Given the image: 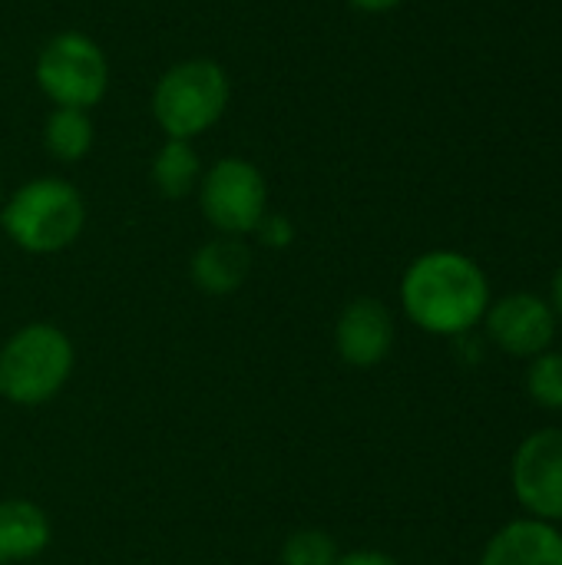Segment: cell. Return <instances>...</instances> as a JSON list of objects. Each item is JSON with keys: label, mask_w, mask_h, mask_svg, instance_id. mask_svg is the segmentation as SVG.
Here are the masks:
<instances>
[{"label": "cell", "mask_w": 562, "mask_h": 565, "mask_svg": "<svg viewBox=\"0 0 562 565\" xmlns=\"http://www.w3.org/2000/svg\"><path fill=\"white\" fill-rule=\"evenodd\" d=\"M490 281L484 268L454 248L417 255L401 278V308L414 328L434 338L470 334L490 308Z\"/></svg>", "instance_id": "cell-1"}, {"label": "cell", "mask_w": 562, "mask_h": 565, "mask_svg": "<svg viewBox=\"0 0 562 565\" xmlns=\"http://www.w3.org/2000/svg\"><path fill=\"white\" fill-rule=\"evenodd\" d=\"M7 238L30 255H56L70 248L86 225V202L79 189L56 175L23 182L0 205Z\"/></svg>", "instance_id": "cell-2"}, {"label": "cell", "mask_w": 562, "mask_h": 565, "mask_svg": "<svg viewBox=\"0 0 562 565\" xmlns=\"http://www.w3.org/2000/svg\"><path fill=\"white\" fill-rule=\"evenodd\" d=\"M232 83L222 63L209 56H192L169 66L152 86V119L166 139H199L229 109Z\"/></svg>", "instance_id": "cell-3"}, {"label": "cell", "mask_w": 562, "mask_h": 565, "mask_svg": "<svg viewBox=\"0 0 562 565\" xmlns=\"http://www.w3.org/2000/svg\"><path fill=\"white\" fill-rule=\"evenodd\" d=\"M73 341L46 321L17 328L0 348V397L17 407L53 401L73 374Z\"/></svg>", "instance_id": "cell-4"}, {"label": "cell", "mask_w": 562, "mask_h": 565, "mask_svg": "<svg viewBox=\"0 0 562 565\" xmlns=\"http://www.w3.org/2000/svg\"><path fill=\"white\" fill-rule=\"evenodd\" d=\"M33 79L53 106L93 109L109 89V60L93 36L63 30L40 46Z\"/></svg>", "instance_id": "cell-5"}, {"label": "cell", "mask_w": 562, "mask_h": 565, "mask_svg": "<svg viewBox=\"0 0 562 565\" xmlns=\"http://www.w3.org/2000/svg\"><path fill=\"white\" fill-rule=\"evenodd\" d=\"M199 209L219 235L245 238L268 212V182L262 169L242 156H225L202 172Z\"/></svg>", "instance_id": "cell-6"}, {"label": "cell", "mask_w": 562, "mask_h": 565, "mask_svg": "<svg viewBox=\"0 0 562 565\" xmlns=\"http://www.w3.org/2000/svg\"><path fill=\"white\" fill-rule=\"evenodd\" d=\"M510 487L520 507L543 523H562V427L533 430L510 460Z\"/></svg>", "instance_id": "cell-7"}, {"label": "cell", "mask_w": 562, "mask_h": 565, "mask_svg": "<svg viewBox=\"0 0 562 565\" xmlns=\"http://www.w3.org/2000/svg\"><path fill=\"white\" fill-rule=\"evenodd\" d=\"M487 338L510 358H537L553 348L556 341V311L547 298L533 291H510L490 301L484 321Z\"/></svg>", "instance_id": "cell-8"}, {"label": "cell", "mask_w": 562, "mask_h": 565, "mask_svg": "<svg viewBox=\"0 0 562 565\" xmlns=\"http://www.w3.org/2000/svg\"><path fill=\"white\" fill-rule=\"evenodd\" d=\"M335 348L351 367H378L394 348V315L378 298H354L335 324Z\"/></svg>", "instance_id": "cell-9"}, {"label": "cell", "mask_w": 562, "mask_h": 565, "mask_svg": "<svg viewBox=\"0 0 562 565\" xmlns=\"http://www.w3.org/2000/svg\"><path fill=\"white\" fill-rule=\"evenodd\" d=\"M480 565H562V533L533 516L513 520L487 540Z\"/></svg>", "instance_id": "cell-10"}, {"label": "cell", "mask_w": 562, "mask_h": 565, "mask_svg": "<svg viewBox=\"0 0 562 565\" xmlns=\"http://www.w3.org/2000/svg\"><path fill=\"white\" fill-rule=\"evenodd\" d=\"M248 271H252V252L242 238H232V235L209 238L205 245L195 248V255L189 262V275H192L195 288L212 298L238 291L245 285Z\"/></svg>", "instance_id": "cell-11"}, {"label": "cell", "mask_w": 562, "mask_h": 565, "mask_svg": "<svg viewBox=\"0 0 562 565\" xmlns=\"http://www.w3.org/2000/svg\"><path fill=\"white\" fill-rule=\"evenodd\" d=\"M50 546V520L30 500L0 503V563L36 559Z\"/></svg>", "instance_id": "cell-12"}, {"label": "cell", "mask_w": 562, "mask_h": 565, "mask_svg": "<svg viewBox=\"0 0 562 565\" xmlns=\"http://www.w3.org/2000/svg\"><path fill=\"white\" fill-rule=\"evenodd\" d=\"M202 172L205 169L199 162V152L185 139H166L149 162V179H152L156 192L172 202L192 195L202 182Z\"/></svg>", "instance_id": "cell-13"}, {"label": "cell", "mask_w": 562, "mask_h": 565, "mask_svg": "<svg viewBox=\"0 0 562 565\" xmlns=\"http://www.w3.org/2000/svg\"><path fill=\"white\" fill-rule=\"evenodd\" d=\"M96 139L89 109H70V106H53L46 122H43V146L53 159L60 162H79L89 156Z\"/></svg>", "instance_id": "cell-14"}, {"label": "cell", "mask_w": 562, "mask_h": 565, "mask_svg": "<svg viewBox=\"0 0 562 565\" xmlns=\"http://www.w3.org/2000/svg\"><path fill=\"white\" fill-rule=\"evenodd\" d=\"M527 394L543 411H562V351H543L530 358Z\"/></svg>", "instance_id": "cell-15"}, {"label": "cell", "mask_w": 562, "mask_h": 565, "mask_svg": "<svg viewBox=\"0 0 562 565\" xmlns=\"http://www.w3.org/2000/svg\"><path fill=\"white\" fill-rule=\"evenodd\" d=\"M338 546L321 530H298L282 546V565H335Z\"/></svg>", "instance_id": "cell-16"}, {"label": "cell", "mask_w": 562, "mask_h": 565, "mask_svg": "<svg viewBox=\"0 0 562 565\" xmlns=\"http://www.w3.org/2000/svg\"><path fill=\"white\" fill-rule=\"evenodd\" d=\"M252 235H258V242H262L265 248L282 252V248H288V245L295 242V222H291L288 215H282V212H265Z\"/></svg>", "instance_id": "cell-17"}, {"label": "cell", "mask_w": 562, "mask_h": 565, "mask_svg": "<svg viewBox=\"0 0 562 565\" xmlns=\"http://www.w3.org/2000/svg\"><path fill=\"white\" fill-rule=\"evenodd\" d=\"M335 565H401L394 556L381 553V550H354V553H344L338 556Z\"/></svg>", "instance_id": "cell-18"}, {"label": "cell", "mask_w": 562, "mask_h": 565, "mask_svg": "<svg viewBox=\"0 0 562 565\" xmlns=\"http://www.w3.org/2000/svg\"><path fill=\"white\" fill-rule=\"evenodd\" d=\"M354 10H361V13H388V10H394L401 0H348Z\"/></svg>", "instance_id": "cell-19"}, {"label": "cell", "mask_w": 562, "mask_h": 565, "mask_svg": "<svg viewBox=\"0 0 562 565\" xmlns=\"http://www.w3.org/2000/svg\"><path fill=\"white\" fill-rule=\"evenodd\" d=\"M550 308L556 311V318H562V265H560V271L553 275V291H550Z\"/></svg>", "instance_id": "cell-20"}, {"label": "cell", "mask_w": 562, "mask_h": 565, "mask_svg": "<svg viewBox=\"0 0 562 565\" xmlns=\"http://www.w3.org/2000/svg\"><path fill=\"white\" fill-rule=\"evenodd\" d=\"M0 205H3V189H0Z\"/></svg>", "instance_id": "cell-21"}]
</instances>
